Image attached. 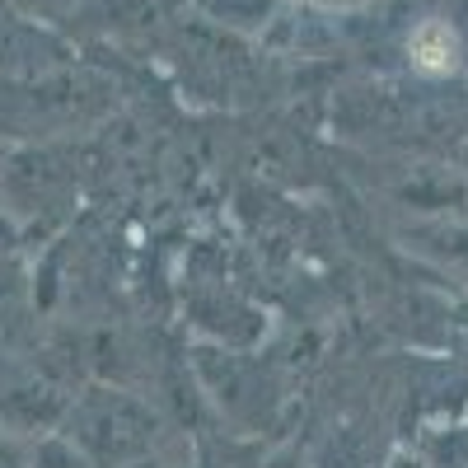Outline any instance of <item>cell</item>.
<instances>
[{"mask_svg":"<svg viewBox=\"0 0 468 468\" xmlns=\"http://www.w3.org/2000/svg\"><path fill=\"white\" fill-rule=\"evenodd\" d=\"M408 57L417 70L426 75H445L454 70L459 61V33L445 24V19H421L412 33H408Z\"/></svg>","mask_w":468,"mask_h":468,"instance_id":"obj_1","label":"cell"}]
</instances>
